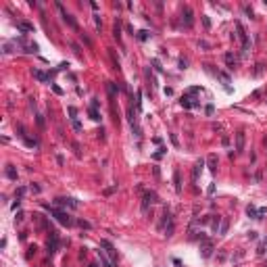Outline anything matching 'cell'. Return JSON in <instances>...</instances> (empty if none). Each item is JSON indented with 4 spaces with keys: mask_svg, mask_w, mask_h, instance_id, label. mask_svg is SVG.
Here are the masks:
<instances>
[{
    "mask_svg": "<svg viewBox=\"0 0 267 267\" xmlns=\"http://www.w3.org/2000/svg\"><path fill=\"white\" fill-rule=\"evenodd\" d=\"M44 209H48V211H50V215L54 217V219H57V221H59L61 225H67V228H69V225H73V223H75V221H73V217H71L69 213H65V211H59L57 207L44 205Z\"/></svg>",
    "mask_w": 267,
    "mask_h": 267,
    "instance_id": "obj_1",
    "label": "cell"
},
{
    "mask_svg": "<svg viewBox=\"0 0 267 267\" xmlns=\"http://www.w3.org/2000/svg\"><path fill=\"white\" fill-rule=\"evenodd\" d=\"M159 200V196H157V192H152V190H148V192H144V196H142V213H148V209H150V205L152 203H157Z\"/></svg>",
    "mask_w": 267,
    "mask_h": 267,
    "instance_id": "obj_2",
    "label": "cell"
},
{
    "mask_svg": "<svg viewBox=\"0 0 267 267\" xmlns=\"http://www.w3.org/2000/svg\"><path fill=\"white\" fill-rule=\"evenodd\" d=\"M57 9L61 11V17H63V21L67 23V25H69L71 29H77V23H75V19H73V17H71V15H69V13L63 9V4H61V2H57Z\"/></svg>",
    "mask_w": 267,
    "mask_h": 267,
    "instance_id": "obj_3",
    "label": "cell"
},
{
    "mask_svg": "<svg viewBox=\"0 0 267 267\" xmlns=\"http://www.w3.org/2000/svg\"><path fill=\"white\" fill-rule=\"evenodd\" d=\"M213 251H215V246H213V242H211L209 238L200 242V257H203V259H209V257L213 255Z\"/></svg>",
    "mask_w": 267,
    "mask_h": 267,
    "instance_id": "obj_4",
    "label": "cell"
},
{
    "mask_svg": "<svg viewBox=\"0 0 267 267\" xmlns=\"http://www.w3.org/2000/svg\"><path fill=\"white\" fill-rule=\"evenodd\" d=\"M59 248V234L57 230H50V240H48V255H54Z\"/></svg>",
    "mask_w": 267,
    "mask_h": 267,
    "instance_id": "obj_5",
    "label": "cell"
},
{
    "mask_svg": "<svg viewBox=\"0 0 267 267\" xmlns=\"http://www.w3.org/2000/svg\"><path fill=\"white\" fill-rule=\"evenodd\" d=\"M171 221H173V215H171V211H169V209H165V211H163V215H161V221H159V225H157V228H159L161 232H165L167 223H171Z\"/></svg>",
    "mask_w": 267,
    "mask_h": 267,
    "instance_id": "obj_6",
    "label": "cell"
},
{
    "mask_svg": "<svg viewBox=\"0 0 267 267\" xmlns=\"http://www.w3.org/2000/svg\"><path fill=\"white\" fill-rule=\"evenodd\" d=\"M54 205H57V207H71V209H77V207H79V203H77L75 198H69V196H67V198H57Z\"/></svg>",
    "mask_w": 267,
    "mask_h": 267,
    "instance_id": "obj_7",
    "label": "cell"
},
{
    "mask_svg": "<svg viewBox=\"0 0 267 267\" xmlns=\"http://www.w3.org/2000/svg\"><path fill=\"white\" fill-rule=\"evenodd\" d=\"M100 246H102V248H107L109 259H111L113 263H117V251H115V246L111 244V242H109V240H100Z\"/></svg>",
    "mask_w": 267,
    "mask_h": 267,
    "instance_id": "obj_8",
    "label": "cell"
},
{
    "mask_svg": "<svg viewBox=\"0 0 267 267\" xmlns=\"http://www.w3.org/2000/svg\"><path fill=\"white\" fill-rule=\"evenodd\" d=\"M244 146H246V136H244V132H238L236 134V152H242L244 150Z\"/></svg>",
    "mask_w": 267,
    "mask_h": 267,
    "instance_id": "obj_9",
    "label": "cell"
},
{
    "mask_svg": "<svg viewBox=\"0 0 267 267\" xmlns=\"http://www.w3.org/2000/svg\"><path fill=\"white\" fill-rule=\"evenodd\" d=\"M203 167H205L203 159H198L196 163H194V167H192V182H198V175L203 173Z\"/></svg>",
    "mask_w": 267,
    "mask_h": 267,
    "instance_id": "obj_10",
    "label": "cell"
},
{
    "mask_svg": "<svg viewBox=\"0 0 267 267\" xmlns=\"http://www.w3.org/2000/svg\"><path fill=\"white\" fill-rule=\"evenodd\" d=\"M182 15H184V17H182V19H184V25H186V27H192V9H190V6H184V13H182Z\"/></svg>",
    "mask_w": 267,
    "mask_h": 267,
    "instance_id": "obj_11",
    "label": "cell"
},
{
    "mask_svg": "<svg viewBox=\"0 0 267 267\" xmlns=\"http://www.w3.org/2000/svg\"><path fill=\"white\" fill-rule=\"evenodd\" d=\"M221 221H223V219H221V217H217V215H213V217H211V230H213L215 234L219 232V228H221Z\"/></svg>",
    "mask_w": 267,
    "mask_h": 267,
    "instance_id": "obj_12",
    "label": "cell"
},
{
    "mask_svg": "<svg viewBox=\"0 0 267 267\" xmlns=\"http://www.w3.org/2000/svg\"><path fill=\"white\" fill-rule=\"evenodd\" d=\"M207 165H209V171H211V173H217V157H215V155H211V157L207 159Z\"/></svg>",
    "mask_w": 267,
    "mask_h": 267,
    "instance_id": "obj_13",
    "label": "cell"
},
{
    "mask_svg": "<svg viewBox=\"0 0 267 267\" xmlns=\"http://www.w3.org/2000/svg\"><path fill=\"white\" fill-rule=\"evenodd\" d=\"M173 184H175V192H182V178H180V169L173 171Z\"/></svg>",
    "mask_w": 267,
    "mask_h": 267,
    "instance_id": "obj_14",
    "label": "cell"
},
{
    "mask_svg": "<svg viewBox=\"0 0 267 267\" xmlns=\"http://www.w3.org/2000/svg\"><path fill=\"white\" fill-rule=\"evenodd\" d=\"M6 178L13 180V182H17V169L13 165H6Z\"/></svg>",
    "mask_w": 267,
    "mask_h": 267,
    "instance_id": "obj_15",
    "label": "cell"
},
{
    "mask_svg": "<svg viewBox=\"0 0 267 267\" xmlns=\"http://www.w3.org/2000/svg\"><path fill=\"white\" fill-rule=\"evenodd\" d=\"M17 27L23 29V31H34V25H31V23H27V21H19Z\"/></svg>",
    "mask_w": 267,
    "mask_h": 267,
    "instance_id": "obj_16",
    "label": "cell"
},
{
    "mask_svg": "<svg viewBox=\"0 0 267 267\" xmlns=\"http://www.w3.org/2000/svg\"><path fill=\"white\" fill-rule=\"evenodd\" d=\"M246 215L253 217V219H259V209H255L253 205H248V207H246Z\"/></svg>",
    "mask_w": 267,
    "mask_h": 267,
    "instance_id": "obj_17",
    "label": "cell"
},
{
    "mask_svg": "<svg viewBox=\"0 0 267 267\" xmlns=\"http://www.w3.org/2000/svg\"><path fill=\"white\" fill-rule=\"evenodd\" d=\"M225 63H228L230 69H234V67H236V57H234L232 52H225Z\"/></svg>",
    "mask_w": 267,
    "mask_h": 267,
    "instance_id": "obj_18",
    "label": "cell"
},
{
    "mask_svg": "<svg viewBox=\"0 0 267 267\" xmlns=\"http://www.w3.org/2000/svg\"><path fill=\"white\" fill-rule=\"evenodd\" d=\"M173 232H175V223L171 221V223H167V228H165V236H167V238H171Z\"/></svg>",
    "mask_w": 267,
    "mask_h": 267,
    "instance_id": "obj_19",
    "label": "cell"
},
{
    "mask_svg": "<svg viewBox=\"0 0 267 267\" xmlns=\"http://www.w3.org/2000/svg\"><path fill=\"white\" fill-rule=\"evenodd\" d=\"M107 88H109V94H111V96H115V94H119V86H117V84H113V82H109V84H107Z\"/></svg>",
    "mask_w": 267,
    "mask_h": 267,
    "instance_id": "obj_20",
    "label": "cell"
},
{
    "mask_svg": "<svg viewBox=\"0 0 267 267\" xmlns=\"http://www.w3.org/2000/svg\"><path fill=\"white\" fill-rule=\"evenodd\" d=\"M34 77H36L38 82H46V79H48V75H44L40 69H34Z\"/></svg>",
    "mask_w": 267,
    "mask_h": 267,
    "instance_id": "obj_21",
    "label": "cell"
},
{
    "mask_svg": "<svg viewBox=\"0 0 267 267\" xmlns=\"http://www.w3.org/2000/svg\"><path fill=\"white\" fill-rule=\"evenodd\" d=\"M88 113H90V119H94V121H100V113L96 111V109H92V107H90V111H88Z\"/></svg>",
    "mask_w": 267,
    "mask_h": 267,
    "instance_id": "obj_22",
    "label": "cell"
},
{
    "mask_svg": "<svg viewBox=\"0 0 267 267\" xmlns=\"http://www.w3.org/2000/svg\"><path fill=\"white\" fill-rule=\"evenodd\" d=\"M182 107H186V109H192V107H196V102H192L190 98H182Z\"/></svg>",
    "mask_w": 267,
    "mask_h": 267,
    "instance_id": "obj_23",
    "label": "cell"
},
{
    "mask_svg": "<svg viewBox=\"0 0 267 267\" xmlns=\"http://www.w3.org/2000/svg\"><path fill=\"white\" fill-rule=\"evenodd\" d=\"M67 111H69V119H71V121H75V119H77V117H75V115H77V109H75V107H69Z\"/></svg>",
    "mask_w": 267,
    "mask_h": 267,
    "instance_id": "obj_24",
    "label": "cell"
},
{
    "mask_svg": "<svg viewBox=\"0 0 267 267\" xmlns=\"http://www.w3.org/2000/svg\"><path fill=\"white\" fill-rule=\"evenodd\" d=\"M148 38H150V34H148L146 29H142V31H138V40H142V42H144V40H148Z\"/></svg>",
    "mask_w": 267,
    "mask_h": 267,
    "instance_id": "obj_25",
    "label": "cell"
},
{
    "mask_svg": "<svg viewBox=\"0 0 267 267\" xmlns=\"http://www.w3.org/2000/svg\"><path fill=\"white\" fill-rule=\"evenodd\" d=\"M25 192H27V188H25V186H21V188L15 192V198H23V194H25Z\"/></svg>",
    "mask_w": 267,
    "mask_h": 267,
    "instance_id": "obj_26",
    "label": "cell"
},
{
    "mask_svg": "<svg viewBox=\"0 0 267 267\" xmlns=\"http://www.w3.org/2000/svg\"><path fill=\"white\" fill-rule=\"evenodd\" d=\"M228 225H230V223H228V219H223V221H221V228H219V234H221V236H225V232H228Z\"/></svg>",
    "mask_w": 267,
    "mask_h": 267,
    "instance_id": "obj_27",
    "label": "cell"
},
{
    "mask_svg": "<svg viewBox=\"0 0 267 267\" xmlns=\"http://www.w3.org/2000/svg\"><path fill=\"white\" fill-rule=\"evenodd\" d=\"M113 31H115V38H117V40H121V27H119V21L115 23V27H113Z\"/></svg>",
    "mask_w": 267,
    "mask_h": 267,
    "instance_id": "obj_28",
    "label": "cell"
},
{
    "mask_svg": "<svg viewBox=\"0 0 267 267\" xmlns=\"http://www.w3.org/2000/svg\"><path fill=\"white\" fill-rule=\"evenodd\" d=\"M163 155H165V148H159V150H157V152L152 155V159H155V161H159V159H161Z\"/></svg>",
    "mask_w": 267,
    "mask_h": 267,
    "instance_id": "obj_29",
    "label": "cell"
},
{
    "mask_svg": "<svg viewBox=\"0 0 267 267\" xmlns=\"http://www.w3.org/2000/svg\"><path fill=\"white\" fill-rule=\"evenodd\" d=\"M77 225H79V228H84V230H90V228H92V223H88V221H84V219H79V221H77Z\"/></svg>",
    "mask_w": 267,
    "mask_h": 267,
    "instance_id": "obj_30",
    "label": "cell"
},
{
    "mask_svg": "<svg viewBox=\"0 0 267 267\" xmlns=\"http://www.w3.org/2000/svg\"><path fill=\"white\" fill-rule=\"evenodd\" d=\"M29 190H31L34 194H40V192H42V188H40L38 184H31V186H29Z\"/></svg>",
    "mask_w": 267,
    "mask_h": 267,
    "instance_id": "obj_31",
    "label": "cell"
},
{
    "mask_svg": "<svg viewBox=\"0 0 267 267\" xmlns=\"http://www.w3.org/2000/svg\"><path fill=\"white\" fill-rule=\"evenodd\" d=\"M203 23H205V27H207V29H211V19H209L207 15H203Z\"/></svg>",
    "mask_w": 267,
    "mask_h": 267,
    "instance_id": "obj_32",
    "label": "cell"
},
{
    "mask_svg": "<svg viewBox=\"0 0 267 267\" xmlns=\"http://www.w3.org/2000/svg\"><path fill=\"white\" fill-rule=\"evenodd\" d=\"M36 121H38V127H44V115H36Z\"/></svg>",
    "mask_w": 267,
    "mask_h": 267,
    "instance_id": "obj_33",
    "label": "cell"
},
{
    "mask_svg": "<svg viewBox=\"0 0 267 267\" xmlns=\"http://www.w3.org/2000/svg\"><path fill=\"white\" fill-rule=\"evenodd\" d=\"M94 23H96V27H102V21H100V15H94Z\"/></svg>",
    "mask_w": 267,
    "mask_h": 267,
    "instance_id": "obj_34",
    "label": "cell"
},
{
    "mask_svg": "<svg viewBox=\"0 0 267 267\" xmlns=\"http://www.w3.org/2000/svg\"><path fill=\"white\" fill-rule=\"evenodd\" d=\"M152 67H155L157 71H163V67H161V63H159V59H152Z\"/></svg>",
    "mask_w": 267,
    "mask_h": 267,
    "instance_id": "obj_35",
    "label": "cell"
},
{
    "mask_svg": "<svg viewBox=\"0 0 267 267\" xmlns=\"http://www.w3.org/2000/svg\"><path fill=\"white\" fill-rule=\"evenodd\" d=\"M71 123H73V130H75V132H82V123H79L77 119H75V121H71Z\"/></svg>",
    "mask_w": 267,
    "mask_h": 267,
    "instance_id": "obj_36",
    "label": "cell"
},
{
    "mask_svg": "<svg viewBox=\"0 0 267 267\" xmlns=\"http://www.w3.org/2000/svg\"><path fill=\"white\" fill-rule=\"evenodd\" d=\"M169 138H171V144H173V146H180V140H178V136H175V134H171Z\"/></svg>",
    "mask_w": 267,
    "mask_h": 267,
    "instance_id": "obj_37",
    "label": "cell"
},
{
    "mask_svg": "<svg viewBox=\"0 0 267 267\" xmlns=\"http://www.w3.org/2000/svg\"><path fill=\"white\" fill-rule=\"evenodd\" d=\"M23 219H25V215H23V213H17V217H15V221H17V223H21Z\"/></svg>",
    "mask_w": 267,
    "mask_h": 267,
    "instance_id": "obj_38",
    "label": "cell"
},
{
    "mask_svg": "<svg viewBox=\"0 0 267 267\" xmlns=\"http://www.w3.org/2000/svg\"><path fill=\"white\" fill-rule=\"evenodd\" d=\"M21 207V198H15V203H13V211H17Z\"/></svg>",
    "mask_w": 267,
    "mask_h": 267,
    "instance_id": "obj_39",
    "label": "cell"
},
{
    "mask_svg": "<svg viewBox=\"0 0 267 267\" xmlns=\"http://www.w3.org/2000/svg\"><path fill=\"white\" fill-rule=\"evenodd\" d=\"M98 105H100V102H98V98H92V105H90L92 109H98Z\"/></svg>",
    "mask_w": 267,
    "mask_h": 267,
    "instance_id": "obj_40",
    "label": "cell"
},
{
    "mask_svg": "<svg viewBox=\"0 0 267 267\" xmlns=\"http://www.w3.org/2000/svg\"><path fill=\"white\" fill-rule=\"evenodd\" d=\"M263 73V65H257V69H255V75H261Z\"/></svg>",
    "mask_w": 267,
    "mask_h": 267,
    "instance_id": "obj_41",
    "label": "cell"
},
{
    "mask_svg": "<svg viewBox=\"0 0 267 267\" xmlns=\"http://www.w3.org/2000/svg\"><path fill=\"white\" fill-rule=\"evenodd\" d=\"M265 213H267V209L261 207V209H259V219H263V215H265Z\"/></svg>",
    "mask_w": 267,
    "mask_h": 267,
    "instance_id": "obj_42",
    "label": "cell"
},
{
    "mask_svg": "<svg viewBox=\"0 0 267 267\" xmlns=\"http://www.w3.org/2000/svg\"><path fill=\"white\" fill-rule=\"evenodd\" d=\"M52 90H54L57 94H63V88H59V86H54V84H52Z\"/></svg>",
    "mask_w": 267,
    "mask_h": 267,
    "instance_id": "obj_43",
    "label": "cell"
},
{
    "mask_svg": "<svg viewBox=\"0 0 267 267\" xmlns=\"http://www.w3.org/2000/svg\"><path fill=\"white\" fill-rule=\"evenodd\" d=\"M248 238H251V240H257L259 236H257V232H248Z\"/></svg>",
    "mask_w": 267,
    "mask_h": 267,
    "instance_id": "obj_44",
    "label": "cell"
},
{
    "mask_svg": "<svg viewBox=\"0 0 267 267\" xmlns=\"http://www.w3.org/2000/svg\"><path fill=\"white\" fill-rule=\"evenodd\" d=\"M198 46H200V48H209V44H207L205 40H200V42H198Z\"/></svg>",
    "mask_w": 267,
    "mask_h": 267,
    "instance_id": "obj_45",
    "label": "cell"
},
{
    "mask_svg": "<svg viewBox=\"0 0 267 267\" xmlns=\"http://www.w3.org/2000/svg\"><path fill=\"white\" fill-rule=\"evenodd\" d=\"M186 65H188V63H186L184 59H180V69H186Z\"/></svg>",
    "mask_w": 267,
    "mask_h": 267,
    "instance_id": "obj_46",
    "label": "cell"
},
{
    "mask_svg": "<svg viewBox=\"0 0 267 267\" xmlns=\"http://www.w3.org/2000/svg\"><path fill=\"white\" fill-rule=\"evenodd\" d=\"M115 188H117V186H113V188H107V190H105V194H113V192H115Z\"/></svg>",
    "mask_w": 267,
    "mask_h": 267,
    "instance_id": "obj_47",
    "label": "cell"
},
{
    "mask_svg": "<svg viewBox=\"0 0 267 267\" xmlns=\"http://www.w3.org/2000/svg\"><path fill=\"white\" fill-rule=\"evenodd\" d=\"M36 251H38V248H36V246H31V248H29V253H27V257H31V255H36Z\"/></svg>",
    "mask_w": 267,
    "mask_h": 267,
    "instance_id": "obj_48",
    "label": "cell"
},
{
    "mask_svg": "<svg viewBox=\"0 0 267 267\" xmlns=\"http://www.w3.org/2000/svg\"><path fill=\"white\" fill-rule=\"evenodd\" d=\"M90 267H98V265H90Z\"/></svg>",
    "mask_w": 267,
    "mask_h": 267,
    "instance_id": "obj_49",
    "label": "cell"
}]
</instances>
